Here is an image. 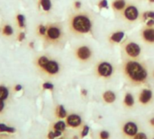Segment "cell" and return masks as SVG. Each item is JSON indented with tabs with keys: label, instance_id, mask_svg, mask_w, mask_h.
Wrapping results in <instances>:
<instances>
[{
	"label": "cell",
	"instance_id": "1",
	"mask_svg": "<svg viewBox=\"0 0 154 139\" xmlns=\"http://www.w3.org/2000/svg\"><path fill=\"white\" fill-rule=\"evenodd\" d=\"M124 71L126 77L134 83H143L148 78L147 69L135 61L126 62L124 65Z\"/></svg>",
	"mask_w": 154,
	"mask_h": 139
},
{
	"label": "cell",
	"instance_id": "2",
	"mask_svg": "<svg viewBox=\"0 0 154 139\" xmlns=\"http://www.w3.org/2000/svg\"><path fill=\"white\" fill-rule=\"evenodd\" d=\"M71 29L78 33H88L91 31L92 23L90 18L84 14L75 15L70 22Z\"/></svg>",
	"mask_w": 154,
	"mask_h": 139
},
{
	"label": "cell",
	"instance_id": "3",
	"mask_svg": "<svg viewBox=\"0 0 154 139\" xmlns=\"http://www.w3.org/2000/svg\"><path fill=\"white\" fill-rule=\"evenodd\" d=\"M114 72L113 65L107 62H101L97 66V73L103 78H109Z\"/></svg>",
	"mask_w": 154,
	"mask_h": 139
},
{
	"label": "cell",
	"instance_id": "4",
	"mask_svg": "<svg viewBox=\"0 0 154 139\" xmlns=\"http://www.w3.org/2000/svg\"><path fill=\"white\" fill-rule=\"evenodd\" d=\"M125 51L127 53L128 56L132 58H137L141 54V47L139 44L134 42H130L125 44Z\"/></svg>",
	"mask_w": 154,
	"mask_h": 139
},
{
	"label": "cell",
	"instance_id": "5",
	"mask_svg": "<svg viewBox=\"0 0 154 139\" xmlns=\"http://www.w3.org/2000/svg\"><path fill=\"white\" fill-rule=\"evenodd\" d=\"M60 36H61V31L58 26L51 25L47 28V33H46L47 40L55 42V41H58L60 38Z\"/></svg>",
	"mask_w": 154,
	"mask_h": 139
},
{
	"label": "cell",
	"instance_id": "6",
	"mask_svg": "<svg viewBox=\"0 0 154 139\" xmlns=\"http://www.w3.org/2000/svg\"><path fill=\"white\" fill-rule=\"evenodd\" d=\"M124 16L128 21H135L139 17V11L134 5H128L124 11Z\"/></svg>",
	"mask_w": 154,
	"mask_h": 139
},
{
	"label": "cell",
	"instance_id": "7",
	"mask_svg": "<svg viewBox=\"0 0 154 139\" xmlns=\"http://www.w3.org/2000/svg\"><path fill=\"white\" fill-rule=\"evenodd\" d=\"M76 55L80 61L86 62V61H88V60H89L91 58L92 52H91V50L89 49V47H88V46H80V47H79L77 49Z\"/></svg>",
	"mask_w": 154,
	"mask_h": 139
},
{
	"label": "cell",
	"instance_id": "8",
	"mask_svg": "<svg viewBox=\"0 0 154 139\" xmlns=\"http://www.w3.org/2000/svg\"><path fill=\"white\" fill-rule=\"evenodd\" d=\"M42 70L45 72H47L48 74H50V75H55V74H57L59 72L60 66H59V63L56 61H51L50 60Z\"/></svg>",
	"mask_w": 154,
	"mask_h": 139
},
{
	"label": "cell",
	"instance_id": "9",
	"mask_svg": "<svg viewBox=\"0 0 154 139\" xmlns=\"http://www.w3.org/2000/svg\"><path fill=\"white\" fill-rule=\"evenodd\" d=\"M123 131L128 137H134L138 133V127L134 122H127L125 124Z\"/></svg>",
	"mask_w": 154,
	"mask_h": 139
},
{
	"label": "cell",
	"instance_id": "10",
	"mask_svg": "<svg viewBox=\"0 0 154 139\" xmlns=\"http://www.w3.org/2000/svg\"><path fill=\"white\" fill-rule=\"evenodd\" d=\"M66 120H67V125L69 126L70 128H78L82 123L81 118L77 114H71L68 116Z\"/></svg>",
	"mask_w": 154,
	"mask_h": 139
},
{
	"label": "cell",
	"instance_id": "11",
	"mask_svg": "<svg viewBox=\"0 0 154 139\" xmlns=\"http://www.w3.org/2000/svg\"><path fill=\"white\" fill-rule=\"evenodd\" d=\"M152 99V91L149 89H144L139 96V100L142 104H148Z\"/></svg>",
	"mask_w": 154,
	"mask_h": 139
},
{
	"label": "cell",
	"instance_id": "12",
	"mask_svg": "<svg viewBox=\"0 0 154 139\" xmlns=\"http://www.w3.org/2000/svg\"><path fill=\"white\" fill-rule=\"evenodd\" d=\"M143 40L147 43H154V29L153 28H145L143 31Z\"/></svg>",
	"mask_w": 154,
	"mask_h": 139
},
{
	"label": "cell",
	"instance_id": "13",
	"mask_svg": "<svg viewBox=\"0 0 154 139\" xmlns=\"http://www.w3.org/2000/svg\"><path fill=\"white\" fill-rule=\"evenodd\" d=\"M103 99H104V100L106 102V103H113L115 100H116V94L113 92V91H111V90H107V91H106L104 94H103Z\"/></svg>",
	"mask_w": 154,
	"mask_h": 139
},
{
	"label": "cell",
	"instance_id": "14",
	"mask_svg": "<svg viewBox=\"0 0 154 139\" xmlns=\"http://www.w3.org/2000/svg\"><path fill=\"white\" fill-rule=\"evenodd\" d=\"M124 36H125V33L124 32H116V33H114L111 35L110 40L113 43H120L123 40Z\"/></svg>",
	"mask_w": 154,
	"mask_h": 139
},
{
	"label": "cell",
	"instance_id": "15",
	"mask_svg": "<svg viewBox=\"0 0 154 139\" xmlns=\"http://www.w3.org/2000/svg\"><path fill=\"white\" fill-rule=\"evenodd\" d=\"M125 5H126V2L125 0H115L113 2V7L115 10L116 11H121L123 10L125 7Z\"/></svg>",
	"mask_w": 154,
	"mask_h": 139
},
{
	"label": "cell",
	"instance_id": "16",
	"mask_svg": "<svg viewBox=\"0 0 154 139\" xmlns=\"http://www.w3.org/2000/svg\"><path fill=\"white\" fill-rule=\"evenodd\" d=\"M125 104L126 107H133L134 104V96L131 94V93H127L125 97V100H124Z\"/></svg>",
	"mask_w": 154,
	"mask_h": 139
},
{
	"label": "cell",
	"instance_id": "17",
	"mask_svg": "<svg viewBox=\"0 0 154 139\" xmlns=\"http://www.w3.org/2000/svg\"><path fill=\"white\" fill-rule=\"evenodd\" d=\"M56 115L59 118H64L67 117V111L62 105L58 106V108L56 109Z\"/></svg>",
	"mask_w": 154,
	"mask_h": 139
},
{
	"label": "cell",
	"instance_id": "18",
	"mask_svg": "<svg viewBox=\"0 0 154 139\" xmlns=\"http://www.w3.org/2000/svg\"><path fill=\"white\" fill-rule=\"evenodd\" d=\"M40 5L42 6V8L43 9V11L48 12L51 10V0H40Z\"/></svg>",
	"mask_w": 154,
	"mask_h": 139
},
{
	"label": "cell",
	"instance_id": "19",
	"mask_svg": "<svg viewBox=\"0 0 154 139\" xmlns=\"http://www.w3.org/2000/svg\"><path fill=\"white\" fill-rule=\"evenodd\" d=\"M2 33L5 36H11L14 33V30L10 24H5L2 29Z\"/></svg>",
	"mask_w": 154,
	"mask_h": 139
},
{
	"label": "cell",
	"instance_id": "20",
	"mask_svg": "<svg viewBox=\"0 0 154 139\" xmlns=\"http://www.w3.org/2000/svg\"><path fill=\"white\" fill-rule=\"evenodd\" d=\"M8 95H9L8 89L5 86H0V100H5L8 98Z\"/></svg>",
	"mask_w": 154,
	"mask_h": 139
},
{
	"label": "cell",
	"instance_id": "21",
	"mask_svg": "<svg viewBox=\"0 0 154 139\" xmlns=\"http://www.w3.org/2000/svg\"><path fill=\"white\" fill-rule=\"evenodd\" d=\"M49 61H50V60L48 59V57H46V56H41V57L37 60V64H38L39 67H41L42 69H43L44 66L48 63Z\"/></svg>",
	"mask_w": 154,
	"mask_h": 139
},
{
	"label": "cell",
	"instance_id": "22",
	"mask_svg": "<svg viewBox=\"0 0 154 139\" xmlns=\"http://www.w3.org/2000/svg\"><path fill=\"white\" fill-rule=\"evenodd\" d=\"M53 128L55 129V130H59V131H64L65 129H66V124H65V122H63V121H58L57 123H55L54 125H53Z\"/></svg>",
	"mask_w": 154,
	"mask_h": 139
},
{
	"label": "cell",
	"instance_id": "23",
	"mask_svg": "<svg viewBox=\"0 0 154 139\" xmlns=\"http://www.w3.org/2000/svg\"><path fill=\"white\" fill-rule=\"evenodd\" d=\"M17 24L20 28H24L25 27V18L23 14H17L16 16Z\"/></svg>",
	"mask_w": 154,
	"mask_h": 139
},
{
	"label": "cell",
	"instance_id": "24",
	"mask_svg": "<svg viewBox=\"0 0 154 139\" xmlns=\"http://www.w3.org/2000/svg\"><path fill=\"white\" fill-rule=\"evenodd\" d=\"M15 131L14 128H10L5 124H0V132H7V133H14Z\"/></svg>",
	"mask_w": 154,
	"mask_h": 139
},
{
	"label": "cell",
	"instance_id": "25",
	"mask_svg": "<svg viewBox=\"0 0 154 139\" xmlns=\"http://www.w3.org/2000/svg\"><path fill=\"white\" fill-rule=\"evenodd\" d=\"M47 28H48V27H46V26H44V25H42V24L39 25V27H38V33H39V34H40V35H46Z\"/></svg>",
	"mask_w": 154,
	"mask_h": 139
},
{
	"label": "cell",
	"instance_id": "26",
	"mask_svg": "<svg viewBox=\"0 0 154 139\" xmlns=\"http://www.w3.org/2000/svg\"><path fill=\"white\" fill-rule=\"evenodd\" d=\"M143 18L144 20L147 19H154V12L153 11H147L143 14Z\"/></svg>",
	"mask_w": 154,
	"mask_h": 139
},
{
	"label": "cell",
	"instance_id": "27",
	"mask_svg": "<svg viewBox=\"0 0 154 139\" xmlns=\"http://www.w3.org/2000/svg\"><path fill=\"white\" fill-rule=\"evenodd\" d=\"M134 139H148L147 136L143 133V132H140V133H137L134 137Z\"/></svg>",
	"mask_w": 154,
	"mask_h": 139
},
{
	"label": "cell",
	"instance_id": "28",
	"mask_svg": "<svg viewBox=\"0 0 154 139\" xmlns=\"http://www.w3.org/2000/svg\"><path fill=\"white\" fill-rule=\"evenodd\" d=\"M89 132V127L88 126H84V128L81 132V137H85L88 135Z\"/></svg>",
	"mask_w": 154,
	"mask_h": 139
},
{
	"label": "cell",
	"instance_id": "29",
	"mask_svg": "<svg viewBox=\"0 0 154 139\" xmlns=\"http://www.w3.org/2000/svg\"><path fill=\"white\" fill-rule=\"evenodd\" d=\"M100 139H108L110 137V134L107 131H101L99 134Z\"/></svg>",
	"mask_w": 154,
	"mask_h": 139
},
{
	"label": "cell",
	"instance_id": "30",
	"mask_svg": "<svg viewBox=\"0 0 154 139\" xmlns=\"http://www.w3.org/2000/svg\"><path fill=\"white\" fill-rule=\"evenodd\" d=\"M42 88H43L44 90H53L54 86H53L52 83H51V82H45V83L42 84Z\"/></svg>",
	"mask_w": 154,
	"mask_h": 139
},
{
	"label": "cell",
	"instance_id": "31",
	"mask_svg": "<svg viewBox=\"0 0 154 139\" xmlns=\"http://www.w3.org/2000/svg\"><path fill=\"white\" fill-rule=\"evenodd\" d=\"M99 8H108V4L106 0H101L98 4Z\"/></svg>",
	"mask_w": 154,
	"mask_h": 139
},
{
	"label": "cell",
	"instance_id": "32",
	"mask_svg": "<svg viewBox=\"0 0 154 139\" xmlns=\"http://www.w3.org/2000/svg\"><path fill=\"white\" fill-rule=\"evenodd\" d=\"M148 27H153L154 25V19H149L146 23Z\"/></svg>",
	"mask_w": 154,
	"mask_h": 139
},
{
	"label": "cell",
	"instance_id": "33",
	"mask_svg": "<svg viewBox=\"0 0 154 139\" xmlns=\"http://www.w3.org/2000/svg\"><path fill=\"white\" fill-rule=\"evenodd\" d=\"M24 37H25L24 33H19V35H18V40H19L20 42H22V41L24 39Z\"/></svg>",
	"mask_w": 154,
	"mask_h": 139
},
{
	"label": "cell",
	"instance_id": "34",
	"mask_svg": "<svg viewBox=\"0 0 154 139\" xmlns=\"http://www.w3.org/2000/svg\"><path fill=\"white\" fill-rule=\"evenodd\" d=\"M55 137H55L54 132H52V131L49 132V134H48V139H54Z\"/></svg>",
	"mask_w": 154,
	"mask_h": 139
},
{
	"label": "cell",
	"instance_id": "35",
	"mask_svg": "<svg viewBox=\"0 0 154 139\" xmlns=\"http://www.w3.org/2000/svg\"><path fill=\"white\" fill-rule=\"evenodd\" d=\"M4 108H5V102H4V100H0V113L3 111Z\"/></svg>",
	"mask_w": 154,
	"mask_h": 139
},
{
	"label": "cell",
	"instance_id": "36",
	"mask_svg": "<svg viewBox=\"0 0 154 139\" xmlns=\"http://www.w3.org/2000/svg\"><path fill=\"white\" fill-rule=\"evenodd\" d=\"M54 134H55V137H59L61 136V131H59V130H55L54 131Z\"/></svg>",
	"mask_w": 154,
	"mask_h": 139
},
{
	"label": "cell",
	"instance_id": "37",
	"mask_svg": "<svg viewBox=\"0 0 154 139\" xmlns=\"http://www.w3.org/2000/svg\"><path fill=\"white\" fill-rule=\"evenodd\" d=\"M74 5H75V7H76V8H79V7L81 6V3H80L79 1H76Z\"/></svg>",
	"mask_w": 154,
	"mask_h": 139
},
{
	"label": "cell",
	"instance_id": "38",
	"mask_svg": "<svg viewBox=\"0 0 154 139\" xmlns=\"http://www.w3.org/2000/svg\"><path fill=\"white\" fill-rule=\"evenodd\" d=\"M22 90V86L21 85H16L15 87H14V90L15 91H19V90Z\"/></svg>",
	"mask_w": 154,
	"mask_h": 139
},
{
	"label": "cell",
	"instance_id": "39",
	"mask_svg": "<svg viewBox=\"0 0 154 139\" xmlns=\"http://www.w3.org/2000/svg\"><path fill=\"white\" fill-rule=\"evenodd\" d=\"M81 93H82V95H84V96H87V95H88V91H87L86 90H81Z\"/></svg>",
	"mask_w": 154,
	"mask_h": 139
},
{
	"label": "cell",
	"instance_id": "40",
	"mask_svg": "<svg viewBox=\"0 0 154 139\" xmlns=\"http://www.w3.org/2000/svg\"><path fill=\"white\" fill-rule=\"evenodd\" d=\"M150 123H151V124H152V126H154V118H152V119L150 120Z\"/></svg>",
	"mask_w": 154,
	"mask_h": 139
},
{
	"label": "cell",
	"instance_id": "41",
	"mask_svg": "<svg viewBox=\"0 0 154 139\" xmlns=\"http://www.w3.org/2000/svg\"><path fill=\"white\" fill-rule=\"evenodd\" d=\"M30 46L32 48V47H33V43H30Z\"/></svg>",
	"mask_w": 154,
	"mask_h": 139
},
{
	"label": "cell",
	"instance_id": "42",
	"mask_svg": "<svg viewBox=\"0 0 154 139\" xmlns=\"http://www.w3.org/2000/svg\"><path fill=\"white\" fill-rule=\"evenodd\" d=\"M73 139H78V137H73Z\"/></svg>",
	"mask_w": 154,
	"mask_h": 139
},
{
	"label": "cell",
	"instance_id": "43",
	"mask_svg": "<svg viewBox=\"0 0 154 139\" xmlns=\"http://www.w3.org/2000/svg\"><path fill=\"white\" fill-rule=\"evenodd\" d=\"M150 2H152V3H154V0H149Z\"/></svg>",
	"mask_w": 154,
	"mask_h": 139
},
{
	"label": "cell",
	"instance_id": "44",
	"mask_svg": "<svg viewBox=\"0 0 154 139\" xmlns=\"http://www.w3.org/2000/svg\"><path fill=\"white\" fill-rule=\"evenodd\" d=\"M153 76H154V71H153Z\"/></svg>",
	"mask_w": 154,
	"mask_h": 139
},
{
	"label": "cell",
	"instance_id": "45",
	"mask_svg": "<svg viewBox=\"0 0 154 139\" xmlns=\"http://www.w3.org/2000/svg\"><path fill=\"white\" fill-rule=\"evenodd\" d=\"M153 139H154V138H153Z\"/></svg>",
	"mask_w": 154,
	"mask_h": 139
}]
</instances>
